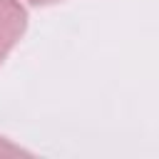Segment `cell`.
<instances>
[{"instance_id":"obj_1","label":"cell","mask_w":159,"mask_h":159,"mask_svg":"<svg viewBox=\"0 0 159 159\" xmlns=\"http://www.w3.org/2000/svg\"><path fill=\"white\" fill-rule=\"evenodd\" d=\"M27 27V10L20 0H0V65L20 42Z\"/></svg>"},{"instance_id":"obj_2","label":"cell","mask_w":159,"mask_h":159,"mask_svg":"<svg viewBox=\"0 0 159 159\" xmlns=\"http://www.w3.org/2000/svg\"><path fill=\"white\" fill-rule=\"evenodd\" d=\"M0 157H30V152L20 144H15L10 137L0 134Z\"/></svg>"},{"instance_id":"obj_3","label":"cell","mask_w":159,"mask_h":159,"mask_svg":"<svg viewBox=\"0 0 159 159\" xmlns=\"http://www.w3.org/2000/svg\"><path fill=\"white\" fill-rule=\"evenodd\" d=\"M30 5H37V7H45V5H55V2H62V0H27Z\"/></svg>"}]
</instances>
